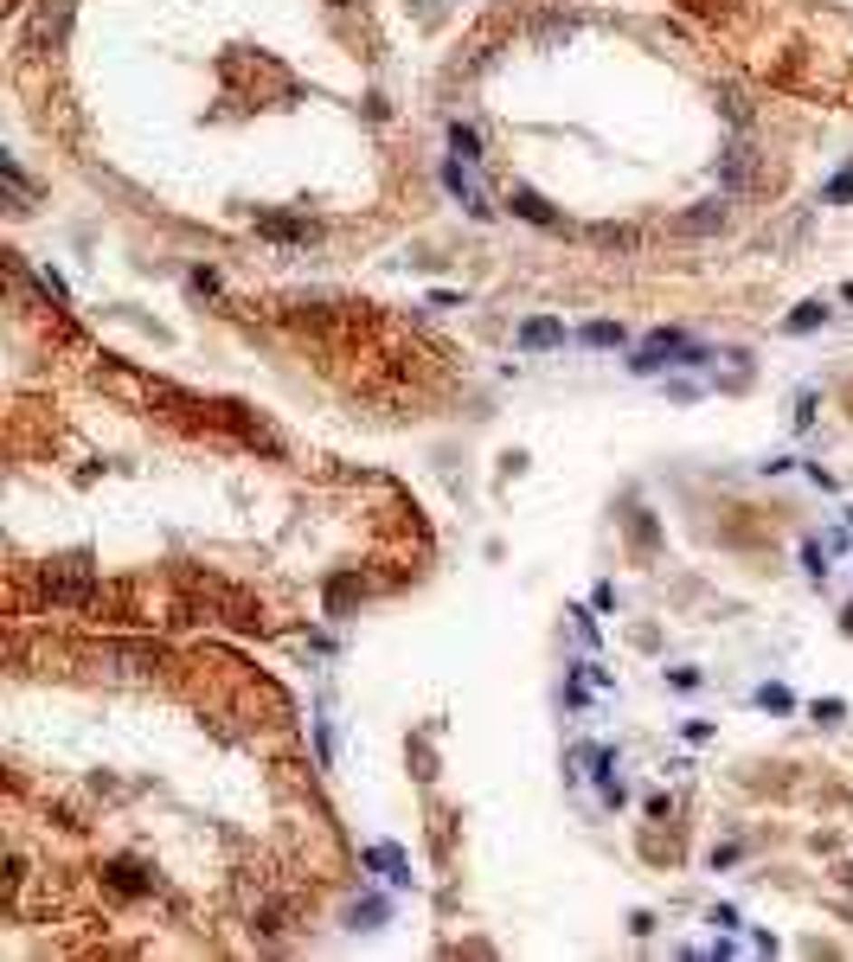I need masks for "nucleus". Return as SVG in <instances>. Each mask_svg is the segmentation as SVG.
<instances>
[{"label":"nucleus","mask_w":853,"mask_h":962,"mask_svg":"<svg viewBox=\"0 0 853 962\" xmlns=\"http://www.w3.org/2000/svg\"><path fill=\"white\" fill-rule=\"evenodd\" d=\"M443 180H450V193H456V199H462V205H469L475 218H494V205H488V193H481V186H475V180L462 174V161H450V167H443Z\"/></svg>","instance_id":"obj_1"},{"label":"nucleus","mask_w":853,"mask_h":962,"mask_svg":"<svg viewBox=\"0 0 853 962\" xmlns=\"http://www.w3.org/2000/svg\"><path fill=\"white\" fill-rule=\"evenodd\" d=\"M719 225H725V205H699V212L674 218V232H719Z\"/></svg>","instance_id":"obj_2"},{"label":"nucleus","mask_w":853,"mask_h":962,"mask_svg":"<svg viewBox=\"0 0 853 962\" xmlns=\"http://www.w3.org/2000/svg\"><path fill=\"white\" fill-rule=\"evenodd\" d=\"M564 340V321H526L520 328V347H558Z\"/></svg>","instance_id":"obj_3"},{"label":"nucleus","mask_w":853,"mask_h":962,"mask_svg":"<svg viewBox=\"0 0 853 962\" xmlns=\"http://www.w3.org/2000/svg\"><path fill=\"white\" fill-rule=\"evenodd\" d=\"M366 860H373V866H379V872H385L392 885H404V879H411V872H404V853H398V847H373Z\"/></svg>","instance_id":"obj_4"},{"label":"nucleus","mask_w":853,"mask_h":962,"mask_svg":"<svg viewBox=\"0 0 853 962\" xmlns=\"http://www.w3.org/2000/svg\"><path fill=\"white\" fill-rule=\"evenodd\" d=\"M450 148H456L462 161H481V135H475L469 122H456V129H450Z\"/></svg>","instance_id":"obj_5"},{"label":"nucleus","mask_w":853,"mask_h":962,"mask_svg":"<svg viewBox=\"0 0 853 962\" xmlns=\"http://www.w3.org/2000/svg\"><path fill=\"white\" fill-rule=\"evenodd\" d=\"M584 340H591V347H616V340H622V328H616V321H591V328H584Z\"/></svg>","instance_id":"obj_6"},{"label":"nucleus","mask_w":853,"mask_h":962,"mask_svg":"<svg viewBox=\"0 0 853 962\" xmlns=\"http://www.w3.org/2000/svg\"><path fill=\"white\" fill-rule=\"evenodd\" d=\"M815 321H828V309H802V315H790V334H809Z\"/></svg>","instance_id":"obj_7"},{"label":"nucleus","mask_w":853,"mask_h":962,"mask_svg":"<svg viewBox=\"0 0 853 962\" xmlns=\"http://www.w3.org/2000/svg\"><path fill=\"white\" fill-rule=\"evenodd\" d=\"M757 700H763V706H770V712H790V693H783V687H763V693H757Z\"/></svg>","instance_id":"obj_8"}]
</instances>
